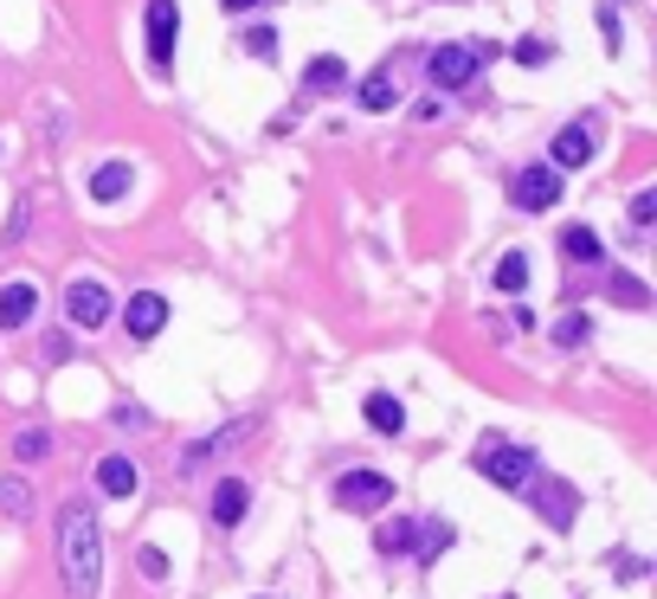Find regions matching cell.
I'll return each mask as SVG.
<instances>
[{
	"instance_id": "24",
	"label": "cell",
	"mask_w": 657,
	"mask_h": 599,
	"mask_svg": "<svg viewBox=\"0 0 657 599\" xmlns=\"http://www.w3.org/2000/svg\"><path fill=\"white\" fill-rule=\"evenodd\" d=\"M45 451H52V432H45V425H27V432L13 439V458H20V464H33V458H45Z\"/></svg>"
},
{
	"instance_id": "1",
	"label": "cell",
	"mask_w": 657,
	"mask_h": 599,
	"mask_svg": "<svg viewBox=\"0 0 657 599\" xmlns=\"http://www.w3.org/2000/svg\"><path fill=\"white\" fill-rule=\"evenodd\" d=\"M59 574H65V599L104 593V528H97L84 496H72L59 509Z\"/></svg>"
},
{
	"instance_id": "11",
	"label": "cell",
	"mask_w": 657,
	"mask_h": 599,
	"mask_svg": "<svg viewBox=\"0 0 657 599\" xmlns=\"http://www.w3.org/2000/svg\"><path fill=\"white\" fill-rule=\"evenodd\" d=\"M593 161V129H581V123H567L561 136H554V155H548V168L561 175V168H586Z\"/></svg>"
},
{
	"instance_id": "15",
	"label": "cell",
	"mask_w": 657,
	"mask_h": 599,
	"mask_svg": "<svg viewBox=\"0 0 657 599\" xmlns=\"http://www.w3.org/2000/svg\"><path fill=\"white\" fill-rule=\"evenodd\" d=\"M136 484H143V477H136V464H129V458H116V451H109L104 464H97V490H104V496H136Z\"/></svg>"
},
{
	"instance_id": "12",
	"label": "cell",
	"mask_w": 657,
	"mask_h": 599,
	"mask_svg": "<svg viewBox=\"0 0 657 599\" xmlns=\"http://www.w3.org/2000/svg\"><path fill=\"white\" fill-rule=\"evenodd\" d=\"M246 509H252V490H246V477H226V484L213 490V523L219 528H239V523H246Z\"/></svg>"
},
{
	"instance_id": "14",
	"label": "cell",
	"mask_w": 657,
	"mask_h": 599,
	"mask_svg": "<svg viewBox=\"0 0 657 599\" xmlns=\"http://www.w3.org/2000/svg\"><path fill=\"white\" fill-rule=\"evenodd\" d=\"M303 91H316V97H335V91H348V65L323 52V59H310V72H303Z\"/></svg>"
},
{
	"instance_id": "22",
	"label": "cell",
	"mask_w": 657,
	"mask_h": 599,
	"mask_svg": "<svg viewBox=\"0 0 657 599\" xmlns=\"http://www.w3.org/2000/svg\"><path fill=\"white\" fill-rule=\"evenodd\" d=\"M451 542H458V535H451V528H445V523H419V561L432 567L438 555L451 548Z\"/></svg>"
},
{
	"instance_id": "25",
	"label": "cell",
	"mask_w": 657,
	"mask_h": 599,
	"mask_svg": "<svg viewBox=\"0 0 657 599\" xmlns=\"http://www.w3.org/2000/svg\"><path fill=\"white\" fill-rule=\"evenodd\" d=\"M593 20H599V39H606V52H619V45H625V33H619V7H606V0H599V7H593Z\"/></svg>"
},
{
	"instance_id": "32",
	"label": "cell",
	"mask_w": 657,
	"mask_h": 599,
	"mask_svg": "<svg viewBox=\"0 0 657 599\" xmlns=\"http://www.w3.org/2000/svg\"><path fill=\"white\" fill-rule=\"evenodd\" d=\"M497 599H515V593H497Z\"/></svg>"
},
{
	"instance_id": "20",
	"label": "cell",
	"mask_w": 657,
	"mask_h": 599,
	"mask_svg": "<svg viewBox=\"0 0 657 599\" xmlns=\"http://www.w3.org/2000/svg\"><path fill=\"white\" fill-rule=\"evenodd\" d=\"M355 97H362V111H394V97H400V91H394V72H374V77H362V91H355Z\"/></svg>"
},
{
	"instance_id": "21",
	"label": "cell",
	"mask_w": 657,
	"mask_h": 599,
	"mask_svg": "<svg viewBox=\"0 0 657 599\" xmlns=\"http://www.w3.org/2000/svg\"><path fill=\"white\" fill-rule=\"evenodd\" d=\"M554 341H561V348H581V341H593V316H586V309H567V316L554 323Z\"/></svg>"
},
{
	"instance_id": "16",
	"label": "cell",
	"mask_w": 657,
	"mask_h": 599,
	"mask_svg": "<svg viewBox=\"0 0 657 599\" xmlns=\"http://www.w3.org/2000/svg\"><path fill=\"white\" fill-rule=\"evenodd\" d=\"M367 425H374V432H387V439H400V432H406V407L394 400V393H367Z\"/></svg>"
},
{
	"instance_id": "27",
	"label": "cell",
	"mask_w": 657,
	"mask_h": 599,
	"mask_svg": "<svg viewBox=\"0 0 657 599\" xmlns=\"http://www.w3.org/2000/svg\"><path fill=\"white\" fill-rule=\"evenodd\" d=\"M0 509H7V516H27V484H20V477L0 484Z\"/></svg>"
},
{
	"instance_id": "23",
	"label": "cell",
	"mask_w": 657,
	"mask_h": 599,
	"mask_svg": "<svg viewBox=\"0 0 657 599\" xmlns=\"http://www.w3.org/2000/svg\"><path fill=\"white\" fill-rule=\"evenodd\" d=\"M613 303H625V309H645V303H651V291H645L632 271H613Z\"/></svg>"
},
{
	"instance_id": "4",
	"label": "cell",
	"mask_w": 657,
	"mask_h": 599,
	"mask_svg": "<svg viewBox=\"0 0 657 599\" xmlns=\"http://www.w3.org/2000/svg\"><path fill=\"white\" fill-rule=\"evenodd\" d=\"M529 503H535V516L554 528H574V516H581V496H574V484H561V477H529Z\"/></svg>"
},
{
	"instance_id": "9",
	"label": "cell",
	"mask_w": 657,
	"mask_h": 599,
	"mask_svg": "<svg viewBox=\"0 0 657 599\" xmlns=\"http://www.w3.org/2000/svg\"><path fill=\"white\" fill-rule=\"evenodd\" d=\"M123 329H129L136 341H155L161 329H168V297L136 291V297H129V309H123Z\"/></svg>"
},
{
	"instance_id": "18",
	"label": "cell",
	"mask_w": 657,
	"mask_h": 599,
	"mask_svg": "<svg viewBox=\"0 0 657 599\" xmlns=\"http://www.w3.org/2000/svg\"><path fill=\"white\" fill-rule=\"evenodd\" d=\"M561 252H567L574 264L606 259V245H599V232H593V225H567V232H561Z\"/></svg>"
},
{
	"instance_id": "3",
	"label": "cell",
	"mask_w": 657,
	"mask_h": 599,
	"mask_svg": "<svg viewBox=\"0 0 657 599\" xmlns=\"http://www.w3.org/2000/svg\"><path fill=\"white\" fill-rule=\"evenodd\" d=\"M387 503H394V477H380V471H342L335 477V509H348V516H374Z\"/></svg>"
},
{
	"instance_id": "26",
	"label": "cell",
	"mask_w": 657,
	"mask_h": 599,
	"mask_svg": "<svg viewBox=\"0 0 657 599\" xmlns=\"http://www.w3.org/2000/svg\"><path fill=\"white\" fill-rule=\"evenodd\" d=\"M651 213H657V188H638V193H632V232H638V239H645Z\"/></svg>"
},
{
	"instance_id": "30",
	"label": "cell",
	"mask_w": 657,
	"mask_h": 599,
	"mask_svg": "<svg viewBox=\"0 0 657 599\" xmlns=\"http://www.w3.org/2000/svg\"><path fill=\"white\" fill-rule=\"evenodd\" d=\"M542 59H548L542 39H522V45H515V65H542Z\"/></svg>"
},
{
	"instance_id": "17",
	"label": "cell",
	"mask_w": 657,
	"mask_h": 599,
	"mask_svg": "<svg viewBox=\"0 0 657 599\" xmlns=\"http://www.w3.org/2000/svg\"><path fill=\"white\" fill-rule=\"evenodd\" d=\"M490 284H497L503 297H522V291H529V259H522V252H503L497 271H490Z\"/></svg>"
},
{
	"instance_id": "19",
	"label": "cell",
	"mask_w": 657,
	"mask_h": 599,
	"mask_svg": "<svg viewBox=\"0 0 657 599\" xmlns=\"http://www.w3.org/2000/svg\"><path fill=\"white\" fill-rule=\"evenodd\" d=\"M380 555H419V523L413 516H400V523H387L380 528V542H374Z\"/></svg>"
},
{
	"instance_id": "29",
	"label": "cell",
	"mask_w": 657,
	"mask_h": 599,
	"mask_svg": "<svg viewBox=\"0 0 657 599\" xmlns=\"http://www.w3.org/2000/svg\"><path fill=\"white\" fill-rule=\"evenodd\" d=\"M246 52H252V59H271V52H278V33H271V27H252V33H246Z\"/></svg>"
},
{
	"instance_id": "6",
	"label": "cell",
	"mask_w": 657,
	"mask_h": 599,
	"mask_svg": "<svg viewBox=\"0 0 657 599\" xmlns=\"http://www.w3.org/2000/svg\"><path fill=\"white\" fill-rule=\"evenodd\" d=\"M65 316H72V329H104L109 323V284H97V277H72Z\"/></svg>"
},
{
	"instance_id": "5",
	"label": "cell",
	"mask_w": 657,
	"mask_h": 599,
	"mask_svg": "<svg viewBox=\"0 0 657 599\" xmlns=\"http://www.w3.org/2000/svg\"><path fill=\"white\" fill-rule=\"evenodd\" d=\"M561 193H567V188H561V175H554L548 161H535V168H522V175L510 181V200L522 207V213H548V207H554Z\"/></svg>"
},
{
	"instance_id": "31",
	"label": "cell",
	"mask_w": 657,
	"mask_h": 599,
	"mask_svg": "<svg viewBox=\"0 0 657 599\" xmlns=\"http://www.w3.org/2000/svg\"><path fill=\"white\" fill-rule=\"evenodd\" d=\"M226 13H252V7H264V0H219Z\"/></svg>"
},
{
	"instance_id": "7",
	"label": "cell",
	"mask_w": 657,
	"mask_h": 599,
	"mask_svg": "<svg viewBox=\"0 0 657 599\" xmlns=\"http://www.w3.org/2000/svg\"><path fill=\"white\" fill-rule=\"evenodd\" d=\"M175 33H181V7L175 0H148V65L155 72L175 65Z\"/></svg>"
},
{
	"instance_id": "2",
	"label": "cell",
	"mask_w": 657,
	"mask_h": 599,
	"mask_svg": "<svg viewBox=\"0 0 657 599\" xmlns=\"http://www.w3.org/2000/svg\"><path fill=\"white\" fill-rule=\"evenodd\" d=\"M477 471L490 477L497 490H529V477H535V451L529 445H510V439H477V458H471Z\"/></svg>"
},
{
	"instance_id": "8",
	"label": "cell",
	"mask_w": 657,
	"mask_h": 599,
	"mask_svg": "<svg viewBox=\"0 0 657 599\" xmlns=\"http://www.w3.org/2000/svg\"><path fill=\"white\" fill-rule=\"evenodd\" d=\"M426 77H432L438 91H465V84L477 77V52H471V45H432Z\"/></svg>"
},
{
	"instance_id": "13",
	"label": "cell",
	"mask_w": 657,
	"mask_h": 599,
	"mask_svg": "<svg viewBox=\"0 0 657 599\" xmlns=\"http://www.w3.org/2000/svg\"><path fill=\"white\" fill-rule=\"evenodd\" d=\"M136 188V168L129 161H104V168H91V200H123V193Z\"/></svg>"
},
{
	"instance_id": "28",
	"label": "cell",
	"mask_w": 657,
	"mask_h": 599,
	"mask_svg": "<svg viewBox=\"0 0 657 599\" xmlns=\"http://www.w3.org/2000/svg\"><path fill=\"white\" fill-rule=\"evenodd\" d=\"M136 567H143L148 580H168V555L161 548H136Z\"/></svg>"
},
{
	"instance_id": "10",
	"label": "cell",
	"mask_w": 657,
	"mask_h": 599,
	"mask_svg": "<svg viewBox=\"0 0 657 599\" xmlns=\"http://www.w3.org/2000/svg\"><path fill=\"white\" fill-rule=\"evenodd\" d=\"M33 309H39V284H27V277L0 284V329H27Z\"/></svg>"
}]
</instances>
